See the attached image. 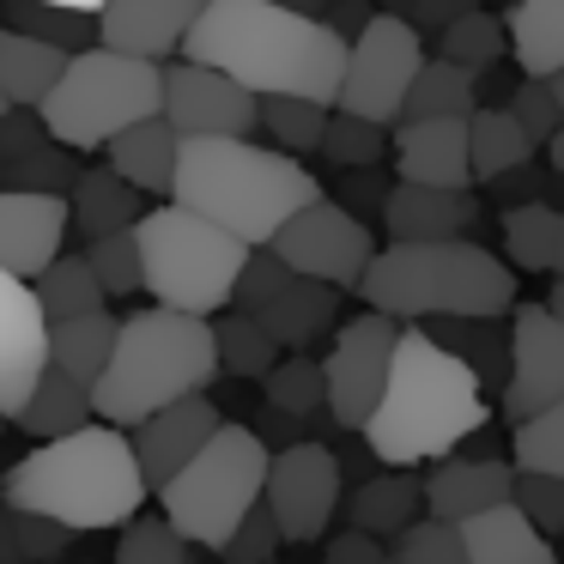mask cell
I'll return each instance as SVG.
<instances>
[{
  "mask_svg": "<svg viewBox=\"0 0 564 564\" xmlns=\"http://www.w3.org/2000/svg\"><path fill=\"white\" fill-rule=\"evenodd\" d=\"M152 116H164V67L116 50L67 55L62 79L37 104L43 134L67 152H98L134 122H152Z\"/></svg>",
  "mask_w": 564,
  "mask_h": 564,
  "instance_id": "52a82bcc",
  "label": "cell"
},
{
  "mask_svg": "<svg viewBox=\"0 0 564 564\" xmlns=\"http://www.w3.org/2000/svg\"><path fill=\"white\" fill-rule=\"evenodd\" d=\"M171 200L200 213V219H213L219 231H231L237 243L268 249L310 200H322V183L280 147H256V140H183Z\"/></svg>",
  "mask_w": 564,
  "mask_h": 564,
  "instance_id": "277c9868",
  "label": "cell"
},
{
  "mask_svg": "<svg viewBox=\"0 0 564 564\" xmlns=\"http://www.w3.org/2000/svg\"><path fill=\"white\" fill-rule=\"evenodd\" d=\"M503 110L516 116V128H522L534 147H552L558 140V128H564V110H558V98H552V79H522V86L510 91V104Z\"/></svg>",
  "mask_w": 564,
  "mask_h": 564,
  "instance_id": "bcb514c9",
  "label": "cell"
},
{
  "mask_svg": "<svg viewBox=\"0 0 564 564\" xmlns=\"http://www.w3.org/2000/svg\"><path fill=\"white\" fill-rule=\"evenodd\" d=\"M268 249L292 273L322 280V285H334V292H358L365 273H370V261H377V237H370V225L358 219L352 207L328 200V195L310 200V207L297 213V219L285 225Z\"/></svg>",
  "mask_w": 564,
  "mask_h": 564,
  "instance_id": "7c38bea8",
  "label": "cell"
},
{
  "mask_svg": "<svg viewBox=\"0 0 564 564\" xmlns=\"http://www.w3.org/2000/svg\"><path fill=\"white\" fill-rule=\"evenodd\" d=\"M31 292H37V304H43V316H50V322L98 316V310H104V285H98V273H91V261L86 256H67V249L37 273V280H31Z\"/></svg>",
  "mask_w": 564,
  "mask_h": 564,
  "instance_id": "836d02e7",
  "label": "cell"
},
{
  "mask_svg": "<svg viewBox=\"0 0 564 564\" xmlns=\"http://www.w3.org/2000/svg\"><path fill=\"white\" fill-rule=\"evenodd\" d=\"M503 50H510V31H503V19H491V13H462L449 31H437V55L443 62H455V67H467V74H486V67H498L503 62Z\"/></svg>",
  "mask_w": 564,
  "mask_h": 564,
  "instance_id": "74e56055",
  "label": "cell"
},
{
  "mask_svg": "<svg viewBox=\"0 0 564 564\" xmlns=\"http://www.w3.org/2000/svg\"><path fill=\"white\" fill-rule=\"evenodd\" d=\"M552 280H564V213H558V237H552Z\"/></svg>",
  "mask_w": 564,
  "mask_h": 564,
  "instance_id": "9f6ffc18",
  "label": "cell"
},
{
  "mask_svg": "<svg viewBox=\"0 0 564 564\" xmlns=\"http://www.w3.org/2000/svg\"><path fill=\"white\" fill-rule=\"evenodd\" d=\"M510 455H516V474H552L564 479V401H552L546 413L522 419L510 437Z\"/></svg>",
  "mask_w": 564,
  "mask_h": 564,
  "instance_id": "60d3db41",
  "label": "cell"
},
{
  "mask_svg": "<svg viewBox=\"0 0 564 564\" xmlns=\"http://www.w3.org/2000/svg\"><path fill=\"white\" fill-rule=\"evenodd\" d=\"M394 176L419 188H474L467 159V116H431V122H394Z\"/></svg>",
  "mask_w": 564,
  "mask_h": 564,
  "instance_id": "44dd1931",
  "label": "cell"
},
{
  "mask_svg": "<svg viewBox=\"0 0 564 564\" xmlns=\"http://www.w3.org/2000/svg\"><path fill=\"white\" fill-rule=\"evenodd\" d=\"M280 546H285V534H280V522H273V510H268V503H256V510L243 516V528L225 540L219 558L225 564H273V552H280Z\"/></svg>",
  "mask_w": 564,
  "mask_h": 564,
  "instance_id": "c3c4849f",
  "label": "cell"
},
{
  "mask_svg": "<svg viewBox=\"0 0 564 564\" xmlns=\"http://www.w3.org/2000/svg\"><path fill=\"white\" fill-rule=\"evenodd\" d=\"M546 159H552V171L564 176V128H558V140H552V147H546Z\"/></svg>",
  "mask_w": 564,
  "mask_h": 564,
  "instance_id": "91938a15",
  "label": "cell"
},
{
  "mask_svg": "<svg viewBox=\"0 0 564 564\" xmlns=\"http://www.w3.org/2000/svg\"><path fill=\"white\" fill-rule=\"evenodd\" d=\"M43 370H50V316H43L31 280L0 268V413L13 419L31 401Z\"/></svg>",
  "mask_w": 564,
  "mask_h": 564,
  "instance_id": "e0dca14e",
  "label": "cell"
},
{
  "mask_svg": "<svg viewBox=\"0 0 564 564\" xmlns=\"http://www.w3.org/2000/svg\"><path fill=\"white\" fill-rule=\"evenodd\" d=\"M116 564H195V546H188L164 516H134V522L122 528Z\"/></svg>",
  "mask_w": 564,
  "mask_h": 564,
  "instance_id": "f6af8a7d",
  "label": "cell"
},
{
  "mask_svg": "<svg viewBox=\"0 0 564 564\" xmlns=\"http://www.w3.org/2000/svg\"><path fill=\"white\" fill-rule=\"evenodd\" d=\"M7 522H13V540H19V558H25V564H50V558H62L67 540H74V528L43 522V516H25V510H7Z\"/></svg>",
  "mask_w": 564,
  "mask_h": 564,
  "instance_id": "681fc988",
  "label": "cell"
},
{
  "mask_svg": "<svg viewBox=\"0 0 564 564\" xmlns=\"http://www.w3.org/2000/svg\"><path fill=\"white\" fill-rule=\"evenodd\" d=\"M564 401V322L546 304L510 310V382H503V413L522 419Z\"/></svg>",
  "mask_w": 564,
  "mask_h": 564,
  "instance_id": "2e32d148",
  "label": "cell"
},
{
  "mask_svg": "<svg viewBox=\"0 0 564 564\" xmlns=\"http://www.w3.org/2000/svg\"><path fill=\"white\" fill-rule=\"evenodd\" d=\"M479 219L474 188H419V183H394L382 200V231L389 243H455L467 237Z\"/></svg>",
  "mask_w": 564,
  "mask_h": 564,
  "instance_id": "603a6c76",
  "label": "cell"
},
{
  "mask_svg": "<svg viewBox=\"0 0 564 564\" xmlns=\"http://www.w3.org/2000/svg\"><path fill=\"white\" fill-rule=\"evenodd\" d=\"M552 98H558V110H564V74H558V79H552Z\"/></svg>",
  "mask_w": 564,
  "mask_h": 564,
  "instance_id": "94428289",
  "label": "cell"
},
{
  "mask_svg": "<svg viewBox=\"0 0 564 564\" xmlns=\"http://www.w3.org/2000/svg\"><path fill=\"white\" fill-rule=\"evenodd\" d=\"M225 413L207 401V394H188V401L164 406V413H152L147 425H134V462H140V479H147V491H164L176 474H183L188 462H195L200 449H207L213 437H219Z\"/></svg>",
  "mask_w": 564,
  "mask_h": 564,
  "instance_id": "ffe728a7",
  "label": "cell"
},
{
  "mask_svg": "<svg viewBox=\"0 0 564 564\" xmlns=\"http://www.w3.org/2000/svg\"><path fill=\"white\" fill-rule=\"evenodd\" d=\"M50 7H74V13H104L110 0H50Z\"/></svg>",
  "mask_w": 564,
  "mask_h": 564,
  "instance_id": "6f0895ef",
  "label": "cell"
},
{
  "mask_svg": "<svg viewBox=\"0 0 564 564\" xmlns=\"http://www.w3.org/2000/svg\"><path fill=\"white\" fill-rule=\"evenodd\" d=\"M67 213H74V231L86 237V243H98V237H110V231H134V225L147 219V195L104 164V171H79L74 176Z\"/></svg>",
  "mask_w": 564,
  "mask_h": 564,
  "instance_id": "484cf974",
  "label": "cell"
},
{
  "mask_svg": "<svg viewBox=\"0 0 564 564\" xmlns=\"http://www.w3.org/2000/svg\"><path fill=\"white\" fill-rule=\"evenodd\" d=\"M389 564H467L462 552V522H443V516H419L413 528L389 540Z\"/></svg>",
  "mask_w": 564,
  "mask_h": 564,
  "instance_id": "7bdbcfd3",
  "label": "cell"
},
{
  "mask_svg": "<svg viewBox=\"0 0 564 564\" xmlns=\"http://www.w3.org/2000/svg\"><path fill=\"white\" fill-rule=\"evenodd\" d=\"M503 31H510V55L522 79L564 74V0H516Z\"/></svg>",
  "mask_w": 564,
  "mask_h": 564,
  "instance_id": "f1b7e54d",
  "label": "cell"
},
{
  "mask_svg": "<svg viewBox=\"0 0 564 564\" xmlns=\"http://www.w3.org/2000/svg\"><path fill=\"white\" fill-rule=\"evenodd\" d=\"M340 455L328 449V443H285V449H273L268 462V491H261V503L273 510V522H280V534L292 540V546H310V540L328 534L334 510H340Z\"/></svg>",
  "mask_w": 564,
  "mask_h": 564,
  "instance_id": "5bb4252c",
  "label": "cell"
},
{
  "mask_svg": "<svg viewBox=\"0 0 564 564\" xmlns=\"http://www.w3.org/2000/svg\"><path fill=\"white\" fill-rule=\"evenodd\" d=\"M370 19H377V7H370V0H334V7H328V25L340 31L346 43H352L358 31L370 25Z\"/></svg>",
  "mask_w": 564,
  "mask_h": 564,
  "instance_id": "f5cc1de1",
  "label": "cell"
},
{
  "mask_svg": "<svg viewBox=\"0 0 564 564\" xmlns=\"http://www.w3.org/2000/svg\"><path fill=\"white\" fill-rule=\"evenodd\" d=\"M7 116H13V104H7V91H0V122H7Z\"/></svg>",
  "mask_w": 564,
  "mask_h": 564,
  "instance_id": "6125c7cd",
  "label": "cell"
},
{
  "mask_svg": "<svg viewBox=\"0 0 564 564\" xmlns=\"http://www.w3.org/2000/svg\"><path fill=\"white\" fill-rule=\"evenodd\" d=\"M462 552L467 564H558L552 540L528 522L516 503H498L486 516H467L462 522Z\"/></svg>",
  "mask_w": 564,
  "mask_h": 564,
  "instance_id": "d4e9b609",
  "label": "cell"
},
{
  "mask_svg": "<svg viewBox=\"0 0 564 564\" xmlns=\"http://www.w3.org/2000/svg\"><path fill=\"white\" fill-rule=\"evenodd\" d=\"M116 328H122V316H110V310L50 322V370L98 389V377L110 370V352H116Z\"/></svg>",
  "mask_w": 564,
  "mask_h": 564,
  "instance_id": "4dcf8cb0",
  "label": "cell"
},
{
  "mask_svg": "<svg viewBox=\"0 0 564 564\" xmlns=\"http://www.w3.org/2000/svg\"><path fill=\"white\" fill-rule=\"evenodd\" d=\"M474 98H479V79L467 74V67L443 62V55H425L413 91H406L401 122H431V116H474V110H479Z\"/></svg>",
  "mask_w": 564,
  "mask_h": 564,
  "instance_id": "d6a6232c",
  "label": "cell"
},
{
  "mask_svg": "<svg viewBox=\"0 0 564 564\" xmlns=\"http://www.w3.org/2000/svg\"><path fill=\"white\" fill-rule=\"evenodd\" d=\"M516 491V467L498 462V455H443L425 474V516H443V522H467V516H486L498 503H510Z\"/></svg>",
  "mask_w": 564,
  "mask_h": 564,
  "instance_id": "7402d4cb",
  "label": "cell"
},
{
  "mask_svg": "<svg viewBox=\"0 0 564 564\" xmlns=\"http://www.w3.org/2000/svg\"><path fill=\"white\" fill-rule=\"evenodd\" d=\"M86 261L98 273L104 297H134L147 292V273H140V231H110L98 243H86Z\"/></svg>",
  "mask_w": 564,
  "mask_h": 564,
  "instance_id": "ee69618b",
  "label": "cell"
},
{
  "mask_svg": "<svg viewBox=\"0 0 564 564\" xmlns=\"http://www.w3.org/2000/svg\"><path fill=\"white\" fill-rule=\"evenodd\" d=\"M382 13H401L413 31H425V25H437V31H449L462 13H474V0H389Z\"/></svg>",
  "mask_w": 564,
  "mask_h": 564,
  "instance_id": "f907efd6",
  "label": "cell"
},
{
  "mask_svg": "<svg viewBox=\"0 0 564 564\" xmlns=\"http://www.w3.org/2000/svg\"><path fill=\"white\" fill-rule=\"evenodd\" d=\"M328 104H310V98H261V128L280 152L304 159V152H322V134H328Z\"/></svg>",
  "mask_w": 564,
  "mask_h": 564,
  "instance_id": "f35d334b",
  "label": "cell"
},
{
  "mask_svg": "<svg viewBox=\"0 0 564 564\" xmlns=\"http://www.w3.org/2000/svg\"><path fill=\"white\" fill-rule=\"evenodd\" d=\"M510 503H516V510H522L546 540H564V479H552V474H516Z\"/></svg>",
  "mask_w": 564,
  "mask_h": 564,
  "instance_id": "7dc6e473",
  "label": "cell"
},
{
  "mask_svg": "<svg viewBox=\"0 0 564 564\" xmlns=\"http://www.w3.org/2000/svg\"><path fill=\"white\" fill-rule=\"evenodd\" d=\"M219 377V346H213V322L207 316H183V310H134L116 328V352L110 370L91 389L104 425L134 431L152 413L188 401V394H207Z\"/></svg>",
  "mask_w": 564,
  "mask_h": 564,
  "instance_id": "5b68a950",
  "label": "cell"
},
{
  "mask_svg": "<svg viewBox=\"0 0 564 564\" xmlns=\"http://www.w3.org/2000/svg\"><path fill=\"white\" fill-rule=\"evenodd\" d=\"M231 304L243 310V316H256L261 328L280 340V352H304V346H316L322 334L334 328V316H340V292L322 285V280L292 273L273 249H256V256H249Z\"/></svg>",
  "mask_w": 564,
  "mask_h": 564,
  "instance_id": "8fae6325",
  "label": "cell"
},
{
  "mask_svg": "<svg viewBox=\"0 0 564 564\" xmlns=\"http://www.w3.org/2000/svg\"><path fill=\"white\" fill-rule=\"evenodd\" d=\"M91 419H98V406H91V389L74 377H62V370H43L37 389H31V401L13 413V425L25 431V437L37 443H55V437H74V431H86Z\"/></svg>",
  "mask_w": 564,
  "mask_h": 564,
  "instance_id": "f546056e",
  "label": "cell"
},
{
  "mask_svg": "<svg viewBox=\"0 0 564 564\" xmlns=\"http://www.w3.org/2000/svg\"><path fill=\"white\" fill-rule=\"evenodd\" d=\"M7 25L31 31V37L55 43V50L79 55L86 50V37H98V13H74V7H50V0H7Z\"/></svg>",
  "mask_w": 564,
  "mask_h": 564,
  "instance_id": "ab89813d",
  "label": "cell"
},
{
  "mask_svg": "<svg viewBox=\"0 0 564 564\" xmlns=\"http://www.w3.org/2000/svg\"><path fill=\"white\" fill-rule=\"evenodd\" d=\"M213 346H219V370H231V377H249L261 382L273 365H280V340H273L268 328H261L256 316H243V310H231V316L213 322Z\"/></svg>",
  "mask_w": 564,
  "mask_h": 564,
  "instance_id": "d590c367",
  "label": "cell"
},
{
  "mask_svg": "<svg viewBox=\"0 0 564 564\" xmlns=\"http://www.w3.org/2000/svg\"><path fill=\"white\" fill-rule=\"evenodd\" d=\"M394 152V134L377 122H358V116H328V134H322V159L340 164V171H377Z\"/></svg>",
  "mask_w": 564,
  "mask_h": 564,
  "instance_id": "b9f144b4",
  "label": "cell"
},
{
  "mask_svg": "<svg viewBox=\"0 0 564 564\" xmlns=\"http://www.w3.org/2000/svg\"><path fill=\"white\" fill-rule=\"evenodd\" d=\"M261 394H268V413L285 419H310V413H328V377L310 352H292L261 377Z\"/></svg>",
  "mask_w": 564,
  "mask_h": 564,
  "instance_id": "8d00e7d4",
  "label": "cell"
},
{
  "mask_svg": "<svg viewBox=\"0 0 564 564\" xmlns=\"http://www.w3.org/2000/svg\"><path fill=\"white\" fill-rule=\"evenodd\" d=\"M419 516H425V479L413 467H377L370 479H358L352 503H346V528H358L370 540H394Z\"/></svg>",
  "mask_w": 564,
  "mask_h": 564,
  "instance_id": "cb8c5ba5",
  "label": "cell"
},
{
  "mask_svg": "<svg viewBox=\"0 0 564 564\" xmlns=\"http://www.w3.org/2000/svg\"><path fill=\"white\" fill-rule=\"evenodd\" d=\"M268 437L249 425H231L225 419L219 437L159 491V510L188 546H207V552H225V540L243 528V516L261 503L268 491Z\"/></svg>",
  "mask_w": 564,
  "mask_h": 564,
  "instance_id": "9c48e42d",
  "label": "cell"
},
{
  "mask_svg": "<svg viewBox=\"0 0 564 564\" xmlns=\"http://www.w3.org/2000/svg\"><path fill=\"white\" fill-rule=\"evenodd\" d=\"M104 152H110V171L122 176V183H134L140 195H164V200H171L183 140H176V128L164 122V116H152V122H134L128 134H116Z\"/></svg>",
  "mask_w": 564,
  "mask_h": 564,
  "instance_id": "4316f807",
  "label": "cell"
},
{
  "mask_svg": "<svg viewBox=\"0 0 564 564\" xmlns=\"http://www.w3.org/2000/svg\"><path fill=\"white\" fill-rule=\"evenodd\" d=\"M280 7H292V13H310V19H322L334 7V0H280Z\"/></svg>",
  "mask_w": 564,
  "mask_h": 564,
  "instance_id": "11a10c76",
  "label": "cell"
},
{
  "mask_svg": "<svg viewBox=\"0 0 564 564\" xmlns=\"http://www.w3.org/2000/svg\"><path fill=\"white\" fill-rule=\"evenodd\" d=\"M467 159H474V183H503L510 171H528L534 140L516 128V116L503 104L467 116Z\"/></svg>",
  "mask_w": 564,
  "mask_h": 564,
  "instance_id": "1f68e13d",
  "label": "cell"
},
{
  "mask_svg": "<svg viewBox=\"0 0 564 564\" xmlns=\"http://www.w3.org/2000/svg\"><path fill=\"white\" fill-rule=\"evenodd\" d=\"M62 67H67V50H55V43L0 19V91H7L13 110H37L50 98V86L62 79Z\"/></svg>",
  "mask_w": 564,
  "mask_h": 564,
  "instance_id": "83f0119b",
  "label": "cell"
},
{
  "mask_svg": "<svg viewBox=\"0 0 564 564\" xmlns=\"http://www.w3.org/2000/svg\"><path fill=\"white\" fill-rule=\"evenodd\" d=\"M419 67H425V37L401 13H377L352 37V50H346V79H340V104L334 110L358 116V122H377V128H394Z\"/></svg>",
  "mask_w": 564,
  "mask_h": 564,
  "instance_id": "30bf717a",
  "label": "cell"
},
{
  "mask_svg": "<svg viewBox=\"0 0 564 564\" xmlns=\"http://www.w3.org/2000/svg\"><path fill=\"white\" fill-rule=\"evenodd\" d=\"M164 122L176 128V140H249L261 128V98L219 67L171 62L164 67Z\"/></svg>",
  "mask_w": 564,
  "mask_h": 564,
  "instance_id": "9a60e30c",
  "label": "cell"
},
{
  "mask_svg": "<svg viewBox=\"0 0 564 564\" xmlns=\"http://www.w3.org/2000/svg\"><path fill=\"white\" fill-rule=\"evenodd\" d=\"M200 13H207V0H110L98 13V50L164 67L171 55H183Z\"/></svg>",
  "mask_w": 564,
  "mask_h": 564,
  "instance_id": "ac0fdd59",
  "label": "cell"
},
{
  "mask_svg": "<svg viewBox=\"0 0 564 564\" xmlns=\"http://www.w3.org/2000/svg\"><path fill=\"white\" fill-rule=\"evenodd\" d=\"M140 231V273H147V292L152 304L164 310H183V316H219L231 310L237 280H243L249 256L256 249L237 243L231 231H219L213 219L176 207H147V219L134 225Z\"/></svg>",
  "mask_w": 564,
  "mask_h": 564,
  "instance_id": "ba28073f",
  "label": "cell"
},
{
  "mask_svg": "<svg viewBox=\"0 0 564 564\" xmlns=\"http://www.w3.org/2000/svg\"><path fill=\"white\" fill-rule=\"evenodd\" d=\"M0 419H7V413H0Z\"/></svg>",
  "mask_w": 564,
  "mask_h": 564,
  "instance_id": "be15d7a7",
  "label": "cell"
},
{
  "mask_svg": "<svg viewBox=\"0 0 564 564\" xmlns=\"http://www.w3.org/2000/svg\"><path fill=\"white\" fill-rule=\"evenodd\" d=\"M546 310H552V316L564 322V280H552V297H546Z\"/></svg>",
  "mask_w": 564,
  "mask_h": 564,
  "instance_id": "680465c9",
  "label": "cell"
},
{
  "mask_svg": "<svg viewBox=\"0 0 564 564\" xmlns=\"http://www.w3.org/2000/svg\"><path fill=\"white\" fill-rule=\"evenodd\" d=\"M365 304L394 322H498L516 310V268L486 243H389L365 273Z\"/></svg>",
  "mask_w": 564,
  "mask_h": 564,
  "instance_id": "8992f818",
  "label": "cell"
},
{
  "mask_svg": "<svg viewBox=\"0 0 564 564\" xmlns=\"http://www.w3.org/2000/svg\"><path fill=\"white\" fill-rule=\"evenodd\" d=\"M486 382L443 340H431V328H401L389 389L358 437L382 467H419L455 455L474 431H486Z\"/></svg>",
  "mask_w": 564,
  "mask_h": 564,
  "instance_id": "7a4b0ae2",
  "label": "cell"
},
{
  "mask_svg": "<svg viewBox=\"0 0 564 564\" xmlns=\"http://www.w3.org/2000/svg\"><path fill=\"white\" fill-rule=\"evenodd\" d=\"M346 50L352 43L328 19L292 13L280 0H207L200 25L183 43V62L219 67L256 98H310L334 110Z\"/></svg>",
  "mask_w": 564,
  "mask_h": 564,
  "instance_id": "6da1fadb",
  "label": "cell"
},
{
  "mask_svg": "<svg viewBox=\"0 0 564 564\" xmlns=\"http://www.w3.org/2000/svg\"><path fill=\"white\" fill-rule=\"evenodd\" d=\"M74 213L67 195H37V188H0V268L19 280H37L62 256Z\"/></svg>",
  "mask_w": 564,
  "mask_h": 564,
  "instance_id": "d6986e66",
  "label": "cell"
},
{
  "mask_svg": "<svg viewBox=\"0 0 564 564\" xmlns=\"http://www.w3.org/2000/svg\"><path fill=\"white\" fill-rule=\"evenodd\" d=\"M322 564H389V546L370 534H358V528H346V534L328 540V558Z\"/></svg>",
  "mask_w": 564,
  "mask_h": 564,
  "instance_id": "816d5d0a",
  "label": "cell"
},
{
  "mask_svg": "<svg viewBox=\"0 0 564 564\" xmlns=\"http://www.w3.org/2000/svg\"><path fill=\"white\" fill-rule=\"evenodd\" d=\"M394 346H401V322L382 316V310H365V316L340 322L328 358H322V377H328V419L340 431H365L370 425L382 389H389Z\"/></svg>",
  "mask_w": 564,
  "mask_h": 564,
  "instance_id": "4fadbf2b",
  "label": "cell"
},
{
  "mask_svg": "<svg viewBox=\"0 0 564 564\" xmlns=\"http://www.w3.org/2000/svg\"><path fill=\"white\" fill-rule=\"evenodd\" d=\"M0 564H25V558H19V540H13V522H7V516H0Z\"/></svg>",
  "mask_w": 564,
  "mask_h": 564,
  "instance_id": "db71d44e",
  "label": "cell"
},
{
  "mask_svg": "<svg viewBox=\"0 0 564 564\" xmlns=\"http://www.w3.org/2000/svg\"><path fill=\"white\" fill-rule=\"evenodd\" d=\"M7 510L62 522L74 534H98V528H128L147 503V479L134 462V437L104 419H91L74 437L37 443L31 455H19L0 479Z\"/></svg>",
  "mask_w": 564,
  "mask_h": 564,
  "instance_id": "3957f363",
  "label": "cell"
},
{
  "mask_svg": "<svg viewBox=\"0 0 564 564\" xmlns=\"http://www.w3.org/2000/svg\"><path fill=\"white\" fill-rule=\"evenodd\" d=\"M552 237H558V207L546 200L503 207V261L516 273H552Z\"/></svg>",
  "mask_w": 564,
  "mask_h": 564,
  "instance_id": "e575fe53",
  "label": "cell"
}]
</instances>
